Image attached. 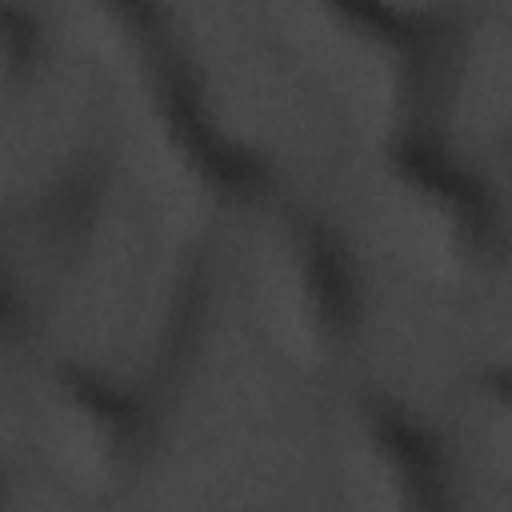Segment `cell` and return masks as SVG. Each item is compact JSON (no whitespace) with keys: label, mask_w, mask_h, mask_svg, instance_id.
<instances>
[{"label":"cell","mask_w":512,"mask_h":512,"mask_svg":"<svg viewBox=\"0 0 512 512\" xmlns=\"http://www.w3.org/2000/svg\"><path fill=\"white\" fill-rule=\"evenodd\" d=\"M328 84L352 124L372 140H400L428 112L440 84L444 40L416 16L368 8L324 56Z\"/></svg>","instance_id":"5"},{"label":"cell","mask_w":512,"mask_h":512,"mask_svg":"<svg viewBox=\"0 0 512 512\" xmlns=\"http://www.w3.org/2000/svg\"><path fill=\"white\" fill-rule=\"evenodd\" d=\"M376 224L392 256L436 292H464L500 264V212L476 172L400 136L376 172Z\"/></svg>","instance_id":"3"},{"label":"cell","mask_w":512,"mask_h":512,"mask_svg":"<svg viewBox=\"0 0 512 512\" xmlns=\"http://www.w3.org/2000/svg\"><path fill=\"white\" fill-rule=\"evenodd\" d=\"M24 328H28L24 324V300H20V292L12 288V280L0 268V372L20 356Z\"/></svg>","instance_id":"10"},{"label":"cell","mask_w":512,"mask_h":512,"mask_svg":"<svg viewBox=\"0 0 512 512\" xmlns=\"http://www.w3.org/2000/svg\"><path fill=\"white\" fill-rule=\"evenodd\" d=\"M8 500V476H4V468H0V504Z\"/></svg>","instance_id":"11"},{"label":"cell","mask_w":512,"mask_h":512,"mask_svg":"<svg viewBox=\"0 0 512 512\" xmlns=\"http://www.w3.org/2000/svg\"><path fill=\"white\" fill-rule=\"evenodd\" d=\"M64 40L116 88L176 64V44L156 0H48Z\"/></svg>","instance_id":"8"},{"label":"cell","mask_w":512,"mask_h":512,"mask_svg":"<svg viewBox=\"0 0 512 512\" xmlns=\"http://www.w3.org/2000/svg\"><path fill=\"white\" fill-rule=\"evenodd\" d=\"M36 432L48 464L80 492L128 488L152 452L144 404L84 364H52L36 380Z\"/></svg>","instance_id":"4"},{"label":"cell","mask_w":512,"mask_h":512,"mask_svg":"<svg viewBox=\"0 0 512 512\" xmlns=\"http://www.w3.org/2000/svg\"><path fill=\"white\" fill-rule=\"evenodd\" d=\"M48 68V36L40 20L16 4L0 0V108L28 100Z\"/></svg>","instance_id":"9"},{"label":"cell","mask_w":512,"mask_h":512,"mask_svg":"<svg viewBox=\"0 0 512 512\" xmlns=\"http://www.w3.org/2000/svg\"><path fill=\"white\" fill-rule=\"evenodd\" d=\"M104 216V172L92 160H72L28 192L8 216V260L32 280H68L92 252Z\"/></svg>","instance_id":"7"},{"label":"cell","mask_w":512,"mask_h":512,"mask_svg":"<svg viewBox=\"0 0 512 512\" xmlns=\"http://www.w3.org/2000/svg\"><path fill=\"white\" fill-rule=\"evenodd\" d=\"M116 104L140 188L176 232H204L260 196V164L216 128L180 60L116 88Z\"/></svg>","instance_id":"1"},{"label":"cell","mask_w":512,"mask_h":512,"mask_svg":"<svg viewBox=\"0 0 512 512\" xmlns=\"http://www.w3.org/2000/svg\"><path fill=\"white\" fill-rule=\"evenodd\" d=\"M336 472L352 504L436 508L444 500V456L408 408L380 392L348 396L336 412Z\"/></svg>","instance_id":"6"},{"label":"cell","mask_w":512,"mask_h":512,"mask_svg":"<svg viewBox=\"0 0 512 512\" xmlns=\"http://www.w3.org/2000/svg\"><path fill=\"white\" fill-rule=\"evenodd\" d=\"M252 296L272 348L304 368H336L364 328V280L340 232L308 212L280 204L260 220L252 244Z\"/></svg>","instance_id":"2"}]
</instances>
